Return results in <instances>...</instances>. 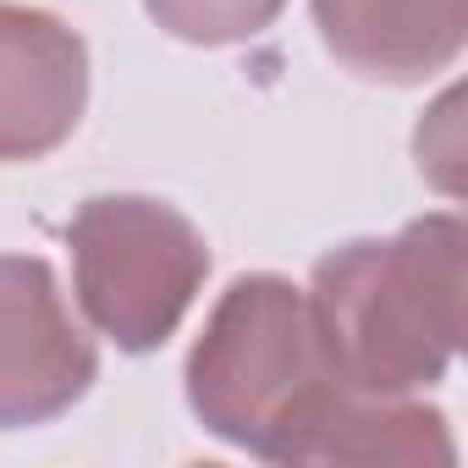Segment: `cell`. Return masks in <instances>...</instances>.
Returning <instances> with one entry per match:
<instances>
[{
	"instance_id": "obj_1",
	"label": "cell",
	"mask_w": 468,
	"mask_h": 468,
	"mask_svg": "<svg viewBox=\"0 0 468 468\" xmlns=\"http://www.w3.org/2000/svg\"><path fill=\"white\" fill-rule=\"evenodd\" d=\"M193 419L265 463H452L441 408L347 391L309 298L287 276H238L209 309L187 369Z\"/></svg>"
},
{
	"instance_id": "obj_2",
	"label": "cell",
	"mask_w": 468,
	"mask_h": 468,
	"mask_svg": "<svg viewBox=\"0 0 468 468\" xmlns=\"http://www.w3.org/2000/svg\"><path fill=\"white\" fill-rule=\"evenodd\" d=\"M468 226L441 209L391 238H353L314 265L309 314L347 391L419 397L446 380L463 342Z\"/></svg>"
},
{
	"instance_id": "obj_3",
	"label": "cell",
	"mask_w": 468,
	"mask_h": 468,
	"mask_svg": "<svg viewBox=\"0 0 468 468\" xmlns=\"http://www.w3.org/2000/svg\"><path fill=\"white\" fill-rule=\"evenodd\" d=\"M67 249L78 309L122 353L165 347L209 276L204 231L149 193H100L78 204Z\"/></svg>"
},
{
	"instance_id": "obj_4",
	"label": "cell",
	"mask_w": 468,
	"mask_h": 468,
	"mask_svg": "<svg viewBox=\"0 0 468 468\" xmlns=\"http://www.w3.org/2000/svg\"><path fill=\"white\" fill-rule=\"evenodd\" d=\"M100 380V353L72 320L50 260L0 254V430L61 419Z\"/></svg>"
},
{
	"instance_id": "obj_5",
	"label": "cell",
	"mask_w": 468,
	"mask_h": 468,
	"mask_svg": "<svg viewBox=\"0 0 468 468\" xmlns=\"http://www.w3.org/2000/svg\"><path fill=\"white\" fill-rule=\"evenodd\" d=\"M89 105V45L56 12L0 0V165L56 154Z\"/></svg>"
},
{
	"instance_id": "obj_6",
	"label": "cell",
	"mask_w": 468,
	"mask_h": 468,
	"mask_svg": "<svg viewBox=\"0 0 468 468\" xmlns=\"http://www.w3.org/2000/svg\"><path fill=\"white\" fill-rule=\"evenodd\" d=\"M320 45L369 83H430L457 67L468 0H309Z\"/></svg>"
},
{
	"instance_id": "obj_7",
	"label": "cell",
	"mask_w": 468,
	"mask_h": 468,
	"mask_svg": "<svg viewBox=\"0 0 468 468\" xmlns=\"http://www.w3.org/2000/svg\"><path fill=\"white\" fill-rule=\"evenodd\" d=\"M144 12L160 34L198 45V50H226V45H249L260 39L287 0H144Z\"/></svg>"
}]
</instances>
